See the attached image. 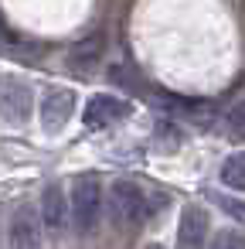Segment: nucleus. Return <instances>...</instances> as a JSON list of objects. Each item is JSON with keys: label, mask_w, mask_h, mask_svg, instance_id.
Masks as SVG:
<instances>
[{"label": "nucleus", "mask_w": 245, "mask_h": 249, "mask_svg": "<svg viewBox=\"0 0 245 249\" xmlns=\"http://www.w3.org/2000/svg\"><path fill=\"white\" fill-rule=\"evenodd\" d=\"M143 249H163V246H160V242H147Z\"/></svg>", "instance_id": "nucleus-14"}, {"label": "nucleus", "mask_w": 245, "mask_h": 249, "mask_svg": "<svg viewBox=\"0 0 245 249\" xmlns=\"http://www.w3.org/2000/svg\"><path fill=\"white\" fill-rule=\"evenodd\" d=\"M221 181H225L231 191H245V150L225 157V164H221Z\"/></svg>", "instance_id": "nucleus-9"}, {"label": "nucleus", "mask_w": 245, "mask_h": 249, "mask_svg": "<svg viewBox=\"0 0 245 249\" xmlns=\"http://www.w3.org/2000/svg\"><path fill=\"white\" fill-rule=\"evenodd\" d=\"M208 249H245V235H242V232L225 229V232H218V235L211 239V246H208Z\"/></svg>", "instance_id": "nucleus-11"}, {"label": "nucleus", "mask_w": 245, "mask_h": 249, "mask_svg": "<svg viewBox=\"0 0 245 249\" xmlns=\"http://www.w3.org/2000/svg\"><path fill=\"white\" fill-rule=\"evenodd\" d=\"M208 212L201 205H187L180 212V225H177V249H204L208 242Z\"/></svg>", "instance_id": "nucleus-6"}, {"label": "nucleus", "mask_w": 245, "mask_h": 249, "mask_svg": "<svg viewBox=\"0 0 245 249\" xmlns=\"http://www.w3.org/2000/svg\"><path fill=\"white\" fill-rule=\"evenodd\" d=\"M126 116H130V103H123L116 96H106V92L92 96L85 103V113H82V120H85L89 130H106V126H113V123H119Z\"/></svg>", "instance_id": "nucleus-4"}, {"label": "nucleus", "mask_w": 245, "mask_h": 249, "mask_svg": "<svg viewBox=\"0 0 245 249\" xmlns=\"http://www.w3.org/2000/svg\"><path fill=\"white\" fill-rule=\"evenodd\" d=\"M109 212L119 225H140L147 215V198L140 191V184L133 181H116L109 188Z\"/></svg>", "instance_id": "nucleus-2"}, {"label": "nucleus", "mask_w": 245, "mask_h": 249, "mask_svg": "<svg viewBox=\"0 0 245 249\" xmlns=\"http://www.w3.org/2000/svg\"><path fill=\"white\" fill-rule=\"evenodd\" d=\"M31 109H34V92L28 82L21 79H7L0 82V116L14 126H24L31 120Z\"/></svg>", "instance_id": "nucleus-3"}, {"label": "nucleus", "mask_w": 245, "mask_h": 249, "mask_svg": "<svg viewBox=\"0 0 245 249\" xmlns=\"http://www.w3.org/2000/svg\"><path fill=\"white\" fill-rule=\"evenodd\" d=\"M228 126H231L235 133H245V99L228 109Z\"/></svg>", "instance_id": "nucleus-12"}, {"label": "nucleus", "mask_w": 245, "mask_h": 249, "mask_svg": "<svg viewBox=\"0 0 245 249\" xmlns=\"http://www.w3.org/2000/svg\"><path fill=\"white\" fill-rule=\"evenodd\" d=\"M41 222L51 232L65 229V222H68V201H65V191L58 184H48L45 195H41Z\"/></svg>", "instance_id": "nucleus-8"}, {"label": "nucleus", "mask_w": 245, "mask_h": 249, "mask_svg": "<svg viewBox=\"0 0 245 249\" xmlns=\"http://www.w3.org/2000/svg\"><path fill=\"white\" fill-rule=\"evenodd\" d=\"M72 113H75V92L72 89L55 86V89L45 92V99H41V123H45V130L58 133L72 120Z\"/></svg>", "instance_id": "nucleus-5"}, {"label": "nucleus", "mask_w": 245, "mask_h": 249, "mask_svg": "<svg viewBox=\"0 0 245 249\" xmlns=\"http://www.w3.org/2000/svg\"><path fill=\"white\" fill-rule=\"evenodd\" d=\"M68 212H72L79 232H96L99 229V218H102V188H99V181H92V178L75 181Z\"/></svg>", "instance_id": "nucleus-1"}, {"label": "nucleus", "mask_w": 245, "mask_h": 249, "mask_svg": "<svg viewBox=\"0 0 245 249\" xmlns=\"http://www.w3.org/2000/svg\"><path fill=\"white\" fill-rule=\"evenodd\" d=\"M11 246L14 249H38L41 246V215L31 205H21L11 218Z\"/></svg>", "instance_id": "nucleus-7"}, {"label": "nucleus", "mask_w": 245, "mask_h": 249, "mask_svg": "<svg viewBox=\"0 0 245 249\" xmlns=\"http://www.w3.org/2000/svg\"><path fill=\"white\" fill-rule=\"evenodd\" d=\"M99 45H102L99 38H92V41L79 45V48L68 55V65H72V69H82V72H89V69L99 62V55H102V48H99Z\"/></svg>", "instance_id": "nucleus-10"}, {"label": "nucleus", "mask_w": 245, "mask_h": 249, "mask_svg": "<svg viewBox=\"0 0 245 249\" xmlns=\"http://www.w3.org/2000/svg\"><path fill=\"white\" fill-rule=\"evenodd\" d=\"M211 198H214L228 215H235V218H242V222H245V205H242V201H231V198H225V195H218V191H214Z\"/></svg>", "instance_id": "nucleus-13"}]
</instances>
